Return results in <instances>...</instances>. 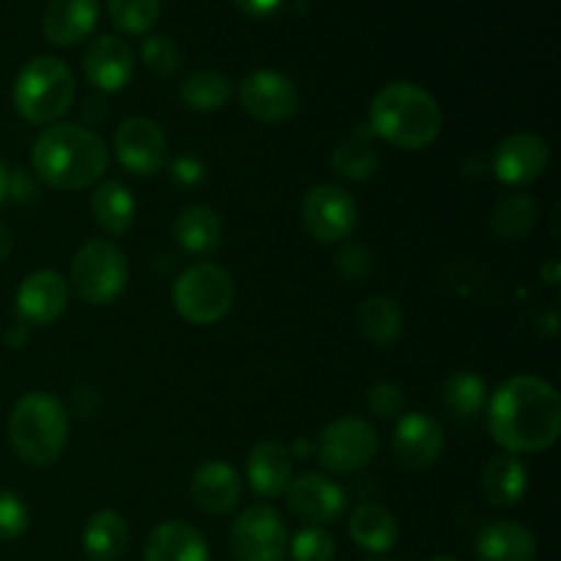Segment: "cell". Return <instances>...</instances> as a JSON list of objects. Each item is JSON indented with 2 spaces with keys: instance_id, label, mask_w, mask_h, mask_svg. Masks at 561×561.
Returning <instances> with one entry per match:
<instances>
[{
  "instance_id": "obj_1",
  "label": "cell",
  "mask_w": 561,
  "mask_h": 561,
  "mask_svg": "<svg viewBox=\"0 0 561 561\" xmlns=\"http://www.w3.org/2000/svg\"><path fill=\"white\" fill-rule=\"evenodd\" d=\"M488 431L513 455L553 447L561 433L559 392L537 376L510 378L488 400Z\"/></svg>"
},
{
  "instance_id": "obj_2",
  "label": "cell",
  "mask_w": 561,
  "mask_h": 561,
  "mask_svg": "<svg viewBox=\"0 0 561 561\" xmlns=\"http://www.w3.org/2000/svg\"><path fill=\"white\" fill-rule=\"evenodd\" d=\"M110 151L102 137L77 124L44 129L31 148V164L44 184L55 190H85L102 181Z\"/></svg>"
},
{
  "instance_id": "obj_3",
  "label": "cell",
  "mask_w": 561,
  "mask_h": 561,
  "mask_svg": "<svg viewBox=\"0 0 561 561\" xmlns=\"http://www.w3.org/2000/svg\"><path fill=\"white\" fill-rule=\"evenodd\" d=\"M442 107L416 82H389L370 102V131L403 151H422L442 135Z\"/></svg>"
},
{
  "instance_id": "obj_4",
  "label": "cell",
  "mask_w": 561,
  "mask_h": 561,
  "mask_svg": "<svg viewBox=\"0 0 561 561\" xmlns=\"http://www.w3.org/2000/svg\"><path fill=\"white\" fill-rule=\"evenodd\" d=\"M69 438V420L58 398L49 392H27L9 414V442L33 469H47L60 458Z\"/></svg>"
},
{
  "instance_id": "obj_5",
  "label": "cell",
  "mask_w": 561,
  "mask_h": 561,
  "mask_svg": "<svg viewBox=\"0 0 561 561\" xmlns=\"http://www.w3.org/2000/svg\"><path fill=\"white\" fill-rule=\"evenodd\" d=\"M77 82L69 66L58 58H33L22 66L14 82V107L31 124H55L69 113L75 102Z\"/></svg>"
},
{
  "instance_id": "obj_6",
  "label": "cell",
  "mask_w": 561,
  "mask_h": 561,
  "mask_svg": "<svg viewBox=\"0 0 561 561\" xmlns=\"http://www.w3.org/2000/svg\"><path fill=\"white\" fill-rule=\"evenodd\" d=\"M69 283L85 305H113L129 283V263L124 250L107 239L85 241L71 261Z\"/></svg>"
},
{
  "instance_id": "obj_7",
  "label": "cell",
  "mask_w": 561,
  "mask_h": 561,
  "mask_svg": "<svg viewBox=\"0 0 561 561\" xmlns=\"http://www.w3.org/2000/svg\"><path fill=\"white\" fill-rule=\"evenodd\" d=\"M236 301V285L225 268L214 263H195L173 285V305L184 321L211 327L222 321Z\"/></svg>"
},
{
  "instance_id": "obj_8",
  "label": "cell",
  "mask_w": 561,
  "mask_h": 561,
  "mask_svg": "<svg viewBox=\"0 0 561 561\" xmlns=\"http://www.w3.org/2000/svg\"><path fill=\"white\" fill-rule=\"evenodd\" d=\"M376 431H373L370 422L359 420V416H340V420H334L332 425L323 427L316 447V455L323 469L334 471V474H348V471L365 469L376 458Z\"/></svg>"
},
{
  "instance_id": "obj_9",
  "label": "cell",
  "mask_w": 561,
  "mask_h": 561,
  "mask_svg": "<svg viewBox=\"0 0 561 561\" xmlns=\"http://www.w3.org/2000/svg\"><path fill=\"white\" fill-rule=\"evenodd\" d=\"M301 222L316 241L337 244L359 225V206L343 186L318 184L301 201Z\"/></svg>"
},
{
  "instance_id": "obj_10",
  "label": "cell",
  "mask_w": 561,
  "mask_h": 561,
  "mask_svg": "<svg viewBox=\"0 0 561 561\" xmlns=\"http://www.w3.org/2000/svg\"><path fill=\"white\" fill-rule=\"evenodd\" d=\"M230 542L239 561H285L288 529L277 510L268 504H252L236 518Z\"/></svg>"
},
{
  "instance_id": "obj_11",
  "label": "cell",
  "mask_w": 561,
  "mask_h": 561,
  "mask_svg": "<svg viewBox=\"0 0 561 561\" xmlns=\"http://www.w3.org/2000/svg\"><path fill=\"white\" fill-rule=\"evenodd\" d=\"M239 102L247 115L263 124H283L299 110V93L285 75L272 69L250 71L239 82Z\"/></svg>"
},
{
  "instance_id": "obj_12",
  "label": "cell",
  "mask_w": 561,
  "mask_h": 561,
  "mask_svg": "<svg viewBox=\"0 0 561 561\" xmlns=\"http://www.w3.org/2000/svg\"><path fill=\"white\" fill-rule=\"evenodd\" d=\"M115 159L131 175H157L168 162V140L151 118H129L118 126L113 140Z\"/></svg>"
},
{
  "instance_id": "obj_13",
  "label": "cell",
  "mask_w": 561,
  "mask_h": 561,
  "mask_svg": "<svg viewBox=\"0 0 561 561\" xmlns=\"http://www.w3.org/2000/svg\"><path fill=\"white\" fill-rule=\"evenodd\" d=\"M285 496H288L290 513L310 526L334 524V520L343 518L345 507H348L343 488L321 474L294 477Z\"/></svg>"
},
{
  "instance_id": "obj_14",
  "label": "cell",
  "mask_w": 561,
  "mask_h": 561,
  "mask_svg": "<svg viewBox=\"0 0 561 561\" xmlns=\"http://www.w3.org/2000/svg\"><path fill=\"white\" fill-rule=\"evenodd\" d=\"M548 142L542 137L518 131V135L504 137L493 151V173L502 184L507 186H526L535 184L548 168Z\"/></svg>"
},
{
  "instance_id": "obj_15",
  "label": "cell",
  "mask_w": 561,
  "mask_h": 561,
  "mask_svg": "<svg viewBox=\"0 0 561 561\" xmlns=\"http://www.w3.org/2000/svg\"><path fill=\"white\" fill-rule=\"evenodd\" d=\"M444 442L447 438H444V427L438 425V420H433L425 411H414V414H405L394 427L392 449L400 463L422 471L438 463Z\"/></svg>"
},
{
  "instance_id": "obj_16",
  "label": "cell",
  "mask_w": 561,
  "mask_h": 561,
  "mask_svg": "<svg viewBox=\"0 0 561 561\" xmlns=\"http://www.w3.org/2000/svg\"><path fill=\"white\" fill-rule=\"evenodd\" d=\"M69 305V285L58 272H33L16 288V312L22 323L31 327H49L64 316Z\"/></svg>"
},
{
  "instance_id": "obj_17",
  "label": "cell",
  "mask_w": 561,
  "mask_h": 561,
  "mask_svg": "<svg viewBox=\"0 0 561 561\" xmlns=\"http://www.w3.org/2000/svg\"><path fill=\"white\" fill-rule=\"evenodd\" d=\"M82 69L93 88L104 93H118L129 85L131 75H135V55L124 38L99 36L88 44Z\"/></svg>"
},
{
  "instance_id": "obj_18",
  "label": "cell",
  "mask_w": 561,
  "mask_h": 561,
  "mask_svg": "<svg viewBox=\"0 0 561 561\" xmlns=\"http://www.w3.org/2000/svg\"><path fill=\"white\" fill-rule=\"evenodd\" d=\"M190 496L197 510L208 515L233 513L241 499V480L233 466L222 460H208L192 474Z\"/></svg>"
},
{
  "instance_id": "obj_19",
  "label": "cell",
  "mask_w": 561,
  "mask_h": 561,
  "mask_svg": "<svg viewBox=\"0 0 561 561\" xmlns=\"http://www.w3.org/2000/svg\"><path fill=\"white\" fill-rule=\"evenodd\" d=\"M474 553L480 561H535L537 540L515 520H493L477 531Z\"/></svg>"
},
{
  "instance_id": "obj_20",
  "label": "cell",
  "mask_w": 561,
  "mask_h": 561,
  "mask_svg": "<svg viewBox=\"0 0 561 561\" xmlns=\"http://www.w3.org/2000/svg\"><path fill=\"white\" fill-rule=\"evenodd\" d=\"M247 480H250L252 491L261 496H279L288 491L290 480H294V455L279 442L255 444L247 458Z\"/></svg>"
},
{
  "instance_id": "obj_21",
  "label": "cell",
  "mask_w": 561,
  "mask_h": 561,
  "mask_svg": "<svg viewBox=\"0 0 561 561\" xmlns=\"http://www.w3.org/2000/svg\"><path fill=\"white\" fill-rule=\"evenodd\" d=\"M96 0H49L44 11V36L58 47H75L96 27Z\"/></svg>"
},
{
  "instance_id": "obj_22",
  "label": "cell",
  "mask_w": 561,
  "mask_h": 561,
  "mask_svg": "<svg viewBox=\"0 0 561 561\" xmlns=\"http://www.w3.org/2000/svg\"><path fill=\"white\" fill-rule=\"evenodd\" d=\"M146 561H208L206 537L184 520H164L148 535Z\"/></svg>"
},
{
  "instance_id": "obj_23",
  "label": "cell",
  "mask_w": 561,
  "mask_h": 561,
  "mask_svg": "<svg viewBox=\"0 0 561 561\" xmlns=\"http://www.w3.org/2000/svg\"><path fill=\"white\" fill-rule=\"evenodd\" d=\"M526 485H529L526 466L513 453H502L491 458L485 471H482V493H485L493 507H515L526 496Z\"/></svg>"
},
{
  "instance_id": "obj_24",
  "label": "cell",
  "mask_w": 561,
  "mask_h": 561,
  "mask_svg": "<svg viewBox=\"0 0 561 561\" xmlns=\"http://www.w3.org/2000/svg\"><path fill=\"white\" fill-rule=\"evenodd\" d=\"M351 540L367 553H387L398 546V520L381 504L365 502L351 513Z\"/></svg>"
},
{
  "instance_id": "obj_25",
  "label": "cell",
  "mask_w": 561,
  "mask_h": 561,
  "mask_svg": "<svg viewBox=\"0 0 561 561\" xmlns=\"http://www.w3.org/2000/svg\"><path fill=\"white\" fill-rule=\"evenodd\" d=\"M173 239L190 255H211L222 239V222L219 214L208 206H190L175 217Z\"/></svg>"
},
{
  "instance_id": "obj_26",
  "label": "cell",
  "mask_w": 561,
  "mask_h": 561,
  "mask_svg": "<svg viewBox=\"0 0 561 561\" xmlns=\"http://www.w3.org/2000/svg\"><path fill=\"white\" fill-rule=\"evenodd\" d=\"M356 327L367 343L387 348V345L398 343L403 334V310L389 296H370L356 310Z\"/></svg>"
},
{
  "instance_id": "obj_27",
  "label": "cell",
  "mask_w": 561,
  "mask_h": 561,
  "mask_svg": "<svg viewBox=\"0 0 561 561\" xmlns=\"http://www.w3.org/2000/svg\"><path fill=\"white\" fill-rule=\"evenodd\" d=\"M82 548L93 561H115L129 548V526L113 510L93 513L82 529Z\"/></svg>"
},
{
  "instance_id": "obj_28",
  "label": "cell",
  "mask_w": 561,
  "mask_h": 561,
  "mask_svg": "<svg viewBox=\"0 0 561 561\" xmlns=\"http://www.w3.org/2000/svg\"><path fill=\"white\" fill-rule=\"evenodd\" d=\"M91 211L104 233L121 236L131 228V222H135L137 206L129 186H124L121 181H102V184L93 190Z\"/></svg>"
},
{
  "instance_id": "obj_29",
  "label": "cell",
  "mask_w": 561,
  "mask_h": 561,
  "mask_svg": "<svg viewBox=\"0 0 561 561\" xmlns=\"http://www.w3.org/2000/svg\"><path fill=\"white\" fill-rule=\"evenodd\" d=\"M537 222V201L524 192H507L496 201L491 214V228L499 239L520 241L531 233Z\"/></svg>"
},
{
  "instance_id": "obj_30",
  "label": "cell",
  "mask_w": 561,
  "mask_h": 561,
  "mask_svg": "<svg viewBox=\"0 0 561 561\" xmlns=\"http://www.w3.org/2000/svg\"><path fill=\"white\" fill-rule=\"evenodd\" d=\"M373 131L356 129L348 140L340 142L332 153V168L334 173L343 175V179L351 181H367L376 175L378 170V153L376 146H373Z\"/></svg>"
},
{
  "instance_id": "obj_31",
  "label": "cell",
  "mask_w": 561,
  "mask_h": 561,
  "mask_svg": "<svg viewBox=\"0 0 561 561\" xmlns=\"http://www.w3.org/2000/svg\"><path fill=\"white\" fill-rule=\"evenodd\" d=\"M181 102L195 113H217L233 96V82L211 69L195 71L181 82Z\"/></svg>"
},
{
  "instance_id": "obj_32",
  "label": "cell",
  "mask_w": 561,
  "mask_h": 561,
  "mask_svg": "<svg viewBox=\"0 0 561 561\" xmlns=\"http://www.w3.org/2000/svg\"><path fill=\"white\" fill-rule=\"evenodd\" d=\"M444 405L458 420H471L488 405V387L474 373H458L444 383Z\"/></svg>"
},
{
  "instance_id": "obj_33",
  "label": "cell",
  "mask_w": 561,
  "mask_h": 561,
  "mask_svg": "<svg viewBox=\"0 0 561 561\" xmlns=\"http://www.w3.org/2000/svg\"><path fill=\"white\" fill-rule=\"evenodd\" d=\"M110 20L118 31L146 33L159 20V0H110Z\"/></svg>"
},
{
  "instance_id": "obj_34",
  "label": "cell",
  "mask_w": 561,
  "mask_h": 561,
  "mask_svg": "<svg viewBox=\"0 0 561 561\" xmlns=\"http://www.w3.org/2000/svg\"><path fill=\"white\" fill-rule=\"evenodd\" d=\"M288 551L294 561H332L337 546H334V537L321 526H307L296 531L294 540H288Z\"/></svg>"
},
{
  "instance_id": "obj_35",
  "label": "cell",
  "mask_w": 561,
  "mask_h": 561,
  "mask_svg": "<svg viewBox=\"0 0 561 561\" xmlns=\"http://www.w3.org/2000/svg\"><path fill=\"white\" fill-rule=\"evenodd\" d=\"M142 64L153 71L157 77L175 75L181 66V53L170 36H148L140 47Z\"/></svg>"
},
{
  "instance_id": "obj_36",
  "label": "cell",
  "mask_w": 561,
  "mask_h": 561,
  "mask_svg": "<svg viewBox=\"0 0 561 561\" xmlns=\"http://www.w3.org/2000/svg\"><path fill=\"white\" fill-rule=\"evenodd\" d=\"M31 513L16 493L0 488V540H16L27 531Z\"/></svg>"
},
{
  "instance_id": "obj_37",
  "label": "cell",
  "mask_w": 561,
  "mask_h": 561,
  "mask_svg": "<svg viewBox=\"0 0 561 561\" xmlns=\"http://www.w3.org/2000/svg\"><path fill=\"white\" fill-rule=\"evenodd\" d=\"M367 405H370V414H376L378 420H392V416L403 414V389L392 381L373 383V389L367 392Z\"/></svg>"
},
{
  "instance_id": "obj_38",
  "label": "cell",
  "mask_w": 561,
  "mask_h": 561,
  "mask_svg": "<svg viewBox=\"0 0 561 561\" xmlns=\"http://www.w3.org/2000/svg\"><path fill=\"white\" fill-rule=\"evenodd\" d=\"M337 268L343 277L348 279H362L373 272V261H370V252L359 244H348L343 247V252L337 255Z\"/></svg>"
},
{
  "instance_id": "obj_39",
  "label": "cell",
  "mask_w": 561,
  "mask_h": 561,
  "mask_svg": "<svg viewBox=\"0 0 561 561\" xmlns=\"http://www.w3.org/2000/svg\"><path fill=\"white\" fill-rule=\"evenodd\" d=\"M173 179L184 186H195L203 181V164L192 157H181L173 162Z\"/></svg>"
},
{
  "instance_id": "obj_40",
  "label": "cell",
  "mask_w": 561,
  "mask_h": 561,
  "mask_svg": "<svg viewBox=\"0 0 561 561\" xmlns=\"http://www.w3.org/2000/svg\"><path fill=\"white\" fill-rule=\"evenodd\" d=\"M233 3L250 16H272L283 5V0H233Z\"/></svg>"
},
{
  "instance_id": "obj_41",
  "label": "cell",
  "mask_w": 561,
  "mask_h": 561,
  "mask_svg": "<svg viewBox=\"0 0 561 561\" xmlns=\"http://www.w3.org/2000/svg\"><path fill=\"white\" fill-rule=\"evenodd\" d=\"M14 252V236L5 225H0V263L9 261V255Z\"/></svg>"
},
{
  "instance_id": "obj_42",
  "label": "cell",
  "mask_w": 561,
  "mask_h": 561,
  "mask_svg": "<svg viewBox=\"0 0 561 561\" xmlns=\"http://www.w3.org/2000/svg\"><path fill=\"white\" fill-rule=\"evenodd\" d=\"M25 340H27L25 323H20V327H14V329H11L9 334H5V343H9V345H14V348H20V345L25 343Z\"/></svg>"
},
{
  "instance_id": "obj_43",
  "label": "cell",
  "mask_w": 561,
  "mask_h": 561,
  "mask_svg": "<svg viewBox=\"0 0 561 561\" xmlns=\"http://www.w3.org/2000/svg\"><path fill=\"white\" fill-rule=\"evenodd\" d=\"M9 184H11V173H9V168L0 162V206H3V201L9 197Z\"/></svg>"
},
{
  "instance_id": "obj_44",
  "label": "cell",
  "mask_w": 561,
  "mask_h": 561,
  "mask_svg": "<svg viewBox=\"0 0 561 561\" xmlns=\"http://www.w3.org/2000/svg\"><path fill=\"white\" fill-rule=\"evenodd\" d=\"M559 261H548L546 266H542V277L548 279V283L551 285H557L559 283Z\"/></svg>"
},
{
  "instance_id": "obj_45",
  "label": "cell",
  "mask_w": 561,
  "mask_h": 561,
  "mask_svg": "<svg viewBox=\"0 0 561 561\" xmlns=\"http://www.w3.org/2000/svg\"><path fill=\"white\" fill-rule=\"evenodd\" d=\"M433 561H458V559H453V557H436Z\"/></svg>"
},
{
  "instance_id": "obj_46",
  "label": "cell",
  "mask_w": 561,
  "mask_h": 561,
  "mask_svg": "<svg viewBox=\"0 0 561 561\" xmlns=\"http://www.w3.org/2000/svg\"><path fill=\"white\" fill-rule=\"evenodd\" d=\"M370 561H387V559H370Z\"/></svg>"
}]
</instances>
